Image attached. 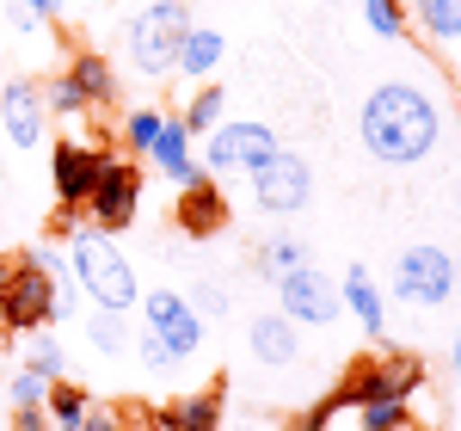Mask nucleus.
I'll use <instances>...</instances> for the list:
<instances>
[{"instance_id":"obj_1","label":"nucleus","mask_w":461,"mask_h":431,"mask_svg":"<svg viewBox=\"0 0 461 431\" xmlns=\"http://www.w3.org/2000/svg\"><path fill=\"white\" fill-rule=\"evenodd\" d=\"M357 136H363V148H369L382 167H419L430 148L443 142V111L430 105L425 87L388 80V87L369 93V105L357 117Z\"/></svg>"},{"instance_id":"obj_2","label":"nucleus","mask_w":461,"mask_h":431,"mask_svg":"<svg viewBox=\"0 0 461 431\" xmlns=\"http://www.w3.org/2000/svg\"><path fill=\"white\" fill-rule=\"evenodd\" d=\"M68 265H74V278H80V296H86L93 308L130 315V308L142 302L136 265H130V252L117 247V234H105V228H80L68 241Z\"/></svg>"},{"instance_id":"obj_3","label":"nucleus","mask_w":461,"mask_h":431,"mask_svg":"<svg viewBox=\"0 0 461 431\" xmlns=\"http://www.w3.org/2000/svg\"><path fill=\"white\" fill-rule=\"evenodd\" d=\"M185 32H191V6H185V0H154V6H142V13L130 19V32H123L130 69L142 74V80H167L173 62H178Z\"/></svg>"},{"instance_id":"obj_4","label":"nucleus","mask_w":461,"mask_h":431,"mask_svg":"<svg viewBox=\"0 0 461 431\" xmlns=\"http://www.w3.org/2000/svg\"><path fill=\"white\" fill-rule=\"evenodd\" d=\"M425 358L419 352H382V358H357L339 382V395L363 407V400H412L425 395Z\"/></svg>"},{"instance_id":"obj_5","label":"nucleus","mask_w":461,"mask_h":431,"mask_svg":"<svg viewBox=\"0 0 461 431\" xmlns=\"http://www.w3.org/2000/svg\"><path fill=\"white\" fill-rule=\"evenodd\" d=\"M456 284H461L456 259L443 247H430V241H419V247H406L393 259V302H406V308H443L456 296Z\"/></svg>"},{"instance_id":"obj_6","label":"nucleus","mask_w":461,"mask_h":431,"mask_svg":"<svg viewBox=\"0 0 461 431\" xmlns=\"http://www.w3.org/2000/svg\"><path fill=\"white\" fill-rule=\"evenodd\" d=\"M142 160L136 154H105V167H99V185L86 191V222L93 228H105V234H123L136 210H142Z\"/></svg>"},{"instance_id":"obj_7","label":"nucleus","mask_w":461,"mask_h":431,"mask_svg":"<svg viewBox=\"0 0 461 431\" xmlns=\"http://www.w3.org/2000/svg\"><path fill=\"white\" fill-rule=\"evenodd\" d=\"M277 130L258 124V117H221L210 136H203V173H258L271 154H277Z\"/></svg>"},{"instance_id":"obj_8","label":"nucleus","mask_w":461,"mask_h":431,"mask_svg":"<svg viewBox=\"0 0 461 431\" xmlns=\"http://www.w3.org/2000/svg\"><path fill=\"white\" fill-rule=\"evenodd\" d=\"M277 284V315H289L295 326H332L345 308H339V278H326L314 259H302V265H289L284 278H271Z\"/></svg>"},{"instance_id":"obj_9","label":"nucleus","mask_w":461,"mask_h":431,"mask_svg":"<svg viewBox=\"0 0 461 431\" xmlns=\"http://www.w3.org/2000/svg\"><path fill=\"white\" fill-rule=\"evenodd\" d=\"M0 326H6V339H25L37 326H50V271L37 252L13 259V278L0 289Z\"/></svg>"},{"instance_id":"obj_10","label":"nucleus","mask_w":461,"mask_h":431,"mask_svg":"<svg viewBox=\"0 0 461 431\" xmlns=\"http://www.w3.org/2000/svg\"><path fill=\"white\" fill-rule=\"evenodd\" d=\"M142 326L167 339V352H173L178 363H191L203 345H210V321L191 308L185 289H148L142 296Z\"/></svg>"},{"instance_id":"obj_11","label":"nucleus","mask_w":461,"mask_h":431,"mask_svg":"<svg viewBox=\"0 0 461 431\" xmlns=\"http://www.w3.org/2000/svg\"><path fill=\"white\" fill-rule=\"evenodd\" d=\"M252 179V204L265 216H295L308 210V197H314V173H308V160L302 154H289V148H277L258 173H247Z\"/></svg>"},{"instance_id":"obj_12","label":"nucleus","mask_w":461,"mask_h":431,"mask_svg":"<svg viewBox=\"0 0 461 431\" xmlns=\"http://www.w3.org/2000/svg\"><path fill=\"white\" fill-rule=\"evenodd\" d=\"M105 154H111V142L99 148V142H74V136L50 148V191H56L62 210H86V191L99 185Z\"/></svg>"},{"instance_id":"obj_13","label":"nucleus","mask_w":461,"mask_h":431,"mask_svg":"<svg viewBox=\"0 0 461 431\" xmlns=\"http://www.w3.org/2000/svg\"><path fill=\"white\" fill-rule=\"evenodd\" d=\"M0 130L13 148H37L50 130V105H43V87L37 80H6L0 87Z\"/></svg>"},{"instance_id":"obj_14","label":"nucleus","mask_w":461,"mask_h":431,"mask_svg":"<svg viewBox=\"0 0 461 431\" xmlns=\"http://www.w3.org/2000/svg\"><path fill=\"white\" fill-rule=\"evenodd\" d=\"M173 222H178V234H185V241H215V234L228 228V197H221V185H215V179L178 185Z\"/></svg>"},{"instance_id":"obj_15","label":"nucleus","mask_w":461,"mask_h":431,"mask_svg":"<svg viewBox=\"0 0 461 431\" xmlns=\"http://www.w3.org/2000/svg\"><path fill=\"white\" fill-rule=\"evenodd\" d=\"M142 160H154V173L173 179V185L203 179V167H197V154H191V130H185L178 117H160V130H154V142L142 148Z\"/></svg>"},{"instance_id":"obj_16","label":"nucleus","mask_w":461,"mask_h":431,"mask_svg":"<svg viewBox=\"0 0 461 431\" xmlns=\"http://www.w3.org/2000/svg\"><path fill=\"white\" fill-rule=\"evenodd\" d=\"M247 345L265 370H289V363L302 358V326L289 321V315H277V308H271V315H252Z\"/></svg>"},{"instance_id":"obj_17","label":"nucleus","mask_w":461,"mask_h":431,"mask_svg":"<svg viewBox=\"0 0 461 431\" xmlns=\"http://www.w3.org/2000/svg\"><path fill=\"white\" fill-rule=\"evenodd\" d=\"M339 308H351V321L363 326L369 339L388 333V296H382V284H375L363 265H351V271L339 278Z\"/></svg>"},{"instance_id":"obj_18","label":"nucleus","mask_w":461,"mask_h":431,"mask_svg":"<svg viewBox=\"0 0 461 431\" xmlns=\"http://www.w3.org/2000/svg\"><path fill=\"white\" fill-rule=\"evenodd\" d=\"M160 431H221V389H197V395H178L154 413Z\"/></svg>"},{"instance_id":"obj_19","label":"nucleus","mask_w":461,"mask_h":431,"mask_svg":"<svg viewBox=\"0 0 461 431\" xmlns=\"http://www.w3.org/2000/svg\"><path fill=\"white\" fill-rule=\"evenodd\" d=\"M62 74L86 93V105H93V111H111V105H117V93H123V80H117V69H111V56H99V50H80Z\"/></svg>"},{"instance_id":"obj_20","label":"nucleus","mask_w":461,"mask_h":431,"mask_svg":"<svg viewBox=\"0 0 461 431\" xmlns=\"http://www.w3.org/2000/svg\"><path fill=\"white\" fill-rule=\"evenodd\" d=\"M221 56H228V37L215 32V25H197V19H191V32H185V43H178L173 74H185V80H210V74L221 69Z\"/></svg>"},{"instance_id":"obj_21","label":"nucleus","mask_w":461,"mask_h":431,"mask_svg":"<svg viewBox=\"0 0 461 431\" xmlns=\"http://www.w3.org/2000/svg\"><path fill=\"white\" fill-rule=\"evenodd\" d=\"M37 259H43V271H50V321H74L80 315V278H74V265H68V252H56L50 241L43 247H32Z\"/></svg>"},{"instance_id":"obj_22","label":"nucleus","mask_w":461,"mask_h":431,"mask_svg":"<svg viewBox=\"0 0 461 431\" xmlns=\"http://www.w3.org/2000/svg\"><path fill=\"white\" fill-rule=\"evenodd\" d=\"M43 407H50V431H74L86 413H93V395L80 389V382H50V395H43Z\"/></svg>"},{"instance_id":"obj_23","label":"nucleus","mask_w":461,"mask_h":431,"mask_svg":"<svg viewBox=\"0 0 461 431\" xmlns=\"http://www.w3.org/2000/svg\"><path fill=\"white\" fill-rule=\"evenodd\" d=\"M221 105H228V93H221L215 80H197V93H191V105L178 111V124L191 130V142H197V136H210L215 124H221Z\"/></svg>"},{"instance_id":"obj_24","label":"nucleus","mask_w":461,"mask_h":431,"mask_svg":"<svg viewBox=\"0 0 461 431\" xmlns=\"http://www.w3.org/2000/svg\"><path fill=\"white\" fill-rule=\"evenodd\" d=\"M25 370H37L43 382H62V376H68V352H62V339L43 333V326L25 333Z\"/></svg>"},{"instance_id":"obj_25","label":"nucleus","mask_w":461,"mask_h":431,"mask_svg":"<svg viewBox=\"0 0 461 431\" xmlns=\"http://www.w3.org/2000/svg\"><path fill=\"white\" fill-rule=\"evenodd\" d=\"M412 19L437 43H461V0H412Z\"/></svg>"},{"instance_id":"obj_26","label":"nucleus","mask_w":461,"mask_h":431,"mask_svg":"<svg viewBox=\"0 0 461 431\" xmlns=\"http://www.w3.org/2000/svg\"><path fill=\"white\" fill-rule=\"evenodd\" d=\"M412 426H419L412 400H363L357 407V431H412Z\"/></svg>"},{"instance_id":"obj_27","label":"nucleus","mask_w":461,"mask_h":431,"mask_svg":"<svg viewBox=\"0 0 461 431\" xmlns=\"http://www.w3.org/2000/svg\"><path fill=\"white\" fill-rule=\"evenodd\" d=\"M295 431H357V407L339 395V389H332L326 400H314V407L295 419Z\"/></svg>"},{"instance_id":"obj_28","label":"nucleus","mask_w":461,"mask_h":431,"mask_svg":"<svg viewBox=\"0 0 461 431\" xmlns=\"http://www.w3.org/2000/svg\"><path fill=\"white\" fill-rule=\"evenodd\" d=\"M86 339H93V352H105V358H117V352H130V321L117 315V308H93V321H86Z\"/></svg>"},{"instance_id":"obj_29","label":"nucleus","mask_w":461,"mask_h":431,"mask_svg":"<svg viewBox=\"0 0 461 431\" xmlns=\"http://www.w3.org/2000/svg\"><path fill=\"white\" fill-rule=\"evenodd\" d=\"M302 259H308V247H302L295 234H271L265 247L252 252V265H258V278H284L289 265H302Z\"/></svg>"},{"instance_id":"obj_30","label":"nucleus","mask_w":461,"mask_h":431,"mask_svg":"<svg viewBox=\"0 0 461 431\" xmlns=\"http://www.w3.org/2000/svg\"><path fill=\"white\" fill-rule=\"evenodd\" d=\"M43 105H50V117H93V105H86V93H80V87H74L68 74H56V80H50V87H43Z\"/></svg>"},{"instance_id":"obj_31","label":"nucleus","mask_w":461,"mask_h":431,"mask_svg":"<svg viewBox=\"0 0 461 431\" xmlns=\"http://www.w3.org/2000/svg\"><path fill=\"white\" fill-rule=\"evenodd\" d=\"M130 345H136V358H142V370H148V376H167V370H178V358L167 352V339H160V333L136 326V339H130Z\"/></svg>"},{"instance_id":"obj_32","label":"nucleus","mask_w":461,"mask_h":431,"mask_svg":"<svg viewBox=\"0 0 461 431\" xmlns=\"http://www.w3.org/2000/svg\"><path fill=\"white\" fill-rule=\"evenodd\" d=\"M43 395H50V382L37 370H25V363L6 376V407H43Z\"/></svg>"},{"instance_id":"obj_33","label":"nucleus","mask_w":461,"mask_h":431,"mask_svg":"<svg viewBox=\"0 0 461 431\" xmlns=\"http://www.w3.org/2000/svg\"><path fill=\"white\" fill-rule=\"evenodd\" d=\"M160 117H167V111H154V105H142V111H130V117H123V148H130L136 160H142V148L154 142V130H160Z\"/></svg>"},{"instance_id":"obj_34","label":"nucleus","mask_w":461,"mask_h":431,"mask_svg":"<svg viewBox=\"0 0 461 431\" xmlns=\"http://www.w3.org/2000/svg\"><path fill=\"white\" fill-rule=\"evenodd\" d=\"M363 19H369V32L375 37H400V25H406V13H400V0H363Z\"/></svg>"},{"instance_id":"obj_35","label":"nucleus","mask_w":461,"mask_h":431,"mask_svg":"<svg viewBox=\"0 0 461 431\" xmlns=\"http://www.w3.org/2000/svg\"><path fill=\"white\" fill-rule=\"evenodd\" d=\"M185 296H191V308H197L203 321H221V315H228V289L210 284V278H197V284L185 289Z\"/></svg>"},{"instance_id":"obj_36","label":"nucleus","mask_w":461,"mask_h":431,"mask_svg":"<svg viewBox=\"0 0 461 431\" xmlns=\"http://www.w3.org/2000/svg\"><path fill=\"white\" fill-rule=\"evenodd\" d=\"M13 431H50V407H13Z\"/></svg>"},{"instance_id":"obj_37","label":"nucleus","mask_w":461,"mask_h":431,"mask_svg":"<svg viewBox=\"0 0 461 431\" xmlns=\"http://www.w3.org/2000/svg\"><path fill=\"white\" fill-rule=\"evenodd\" d=\"M74 431H123V419H117L111 407H93V413H86V419H80Z\"/></svg>"},{"instance_id":"obj_38","label":"nucleus","mask_w":461,"mask_h":431,"mask_svg":"<svg viewBox=\"0 0 461 431\" xmlns=\"http://www.w3.org/2000/svg\"><path fill=\"white\" fill-rule=\"evenodd\" d=\"M19 6H32L37 19H62V0H19Z\"/></svg>"},{"instance_id":"obj_39","label":"nucleus","mask_w":461,"mask_h":431,"mask_svg":"<svg viewBox=\"0 0 461 431\" xmlns=\"http://www.w3.org/2000/svg\"><path fill=\"white\" fill-rule=\"evenodd\" d=\"M449 370H456V382H461V333L449 339Z\"/></svg>"},{"instance_id":"obj_40","label":"nucleus","mask_w":461,"mask_h":431,"mask_svg":"<svg viewBox=\"0 0 461 431\" xmlns=\"http://www.w3.org/2000/svg\"><path fill=\"white\" fill-rule=\"evenodd\" d=\"M6 278H13V259H6V252H0V289H6Z\"/></svg>"},{"instance_id":"obj_41","label":"nucleus","mask_w":461,"mask_h":431,"mask_svg":"<svg viewBox=\"0 0 461 431\" xmlns=\"http://www.w3.org/2000/svg\"><path fill=\"white\" fill-rule=\"evenodd\" d=\"M234 431H271V426H234Z\"/></svg>"},{"instance_id":"obj_42","label":"nucleus","mask_w":461,"mask_h":431,"mask_svg":"<svg viewBox=\"0 0 461 431\" xmlns=\"http://www.w3.org/2000/svg\"><path fill=\"white\" fill-rule=\"evenodd\" d=\"M99 6H111V0H99Z\"/></svg>"},{"instance_id":"obj_43","label":"nucleus","mask_w":461,"mask_h":431,"mask_svg":"<svg viewBox=\"0 0 461 431\" xmlns=\"http://www.w3.org/2000/svg\"><path fill=\"white\" fill-rule=\"evenodd\" d=\"M154 431H160V426H154Z\"/></svg>"}]
</instances>
